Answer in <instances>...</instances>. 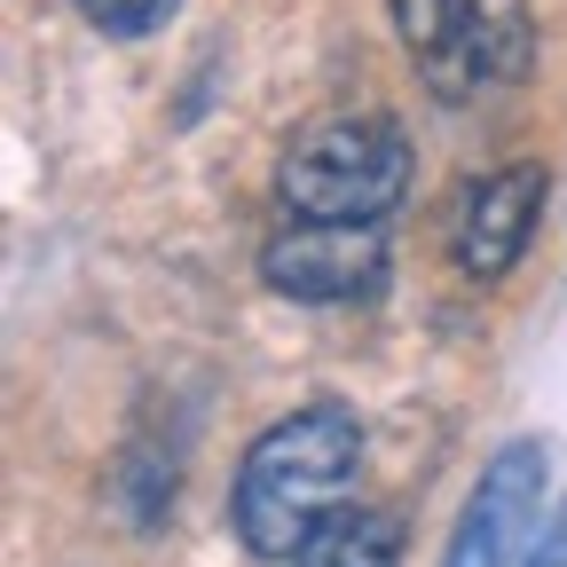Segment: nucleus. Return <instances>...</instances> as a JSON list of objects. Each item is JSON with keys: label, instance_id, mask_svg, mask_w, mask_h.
<instances>
[{"label": "nucleus", "instance_id": "423d86ee", "mask_svg": "<svg viewBox=\"0 0 567 567\" xmlns=\"http://www.w3.org/2000/svg\"><path fill=\"white\" fill-rule=\"evenodd\" d=\"M544 213V174L536 166H505V174H481L465 197H457V221H450V252L473 284H496L520 252H528V229Z\"/></svg>", "mask_w": 567, "mask_h": 567}, {"label": "nucleus", "instance_id": "20e7f679", "mask_svg": "<svg viewBox=\"0 0 567 567\" xmlns=\"http://www.w3.org/2000/svg\"><path fill=\"white\" fill-rule=\"evenodd\" d=\"M260 276L284 300H308V308L363 300L386 284V221H300L292 213L260 245Z\"/></svg>", "mask_w": 567, "mask_h": 567}, {"label": "nucleus", "instance_id": "0eeeda50", "mask_svg": "<svg viewBox=\"0 0 567 567\" xmlns=\"http://www.w3.org/2000/svg\"><path fill=\"white\" fill-rule=\"evenodd\" d=\"M402 559V520L394 513H339L308 536L292 567H394Z\"/></svg>", "mask_w": 567, "mask_h": 567}, {"label": "nucleus", "instance_id": "1a4fd4ad", "mask_svg": "<svg viewBox=\"0 0 567 567\" xmlns=\"http://www.w3.org/2000/svg\"><path fill=\"white\" fill-rule=\"evenodd\" d=\"M520 567H567V505H559V513L544 520V536H536V544L520 551Z\"/></svg>", "mask_w": 567, "mask_h": 567}, {"label": "nucleus", "instance_id": "6e6552de", "mask_svg": "<svg viewBox=\"0 0 567 567\" xmlns=\"http://www.w3.org/2000/svg\"><path fill=\"white\" fill-rule=\"evenodd\" d=\"M174 9H182V0H80V17L103 40H151V32H166Z\"/></svg>", "mask_w": 567, "mask_h": 567}, {"label": "nucleus", "instance_id": "f03ea898", "mask_svg": "<svg viewBox=\"0 0 567 567\" xmlns=\"http://www.w3.org/2000/svg\"><path fill=\"white\" fill-rule=\"evenodd\" d=\"M410 189V142L379 111H331L284 142L276 197L300 221H386Z\"/></svg>", "mask_w": 567, "mask_h": 567}, {"label": "nucleus", "instance_id": "f257e3e1", "mask_svg": "<svg viewBox=\"0 0 567 567\" xmlns=\"http://www.w3.org/2000/svg\"><path fill=\"white\" fill-rule=\"evenodd\" d=\"M354 465H363V425L339 402H308L292 417H276L268 434L245 450L237 488H229V520L252 559H300L323 520L347 513Z\"/></svg>", "mask_w": 567, "mask_h": 567}, {"label": "nucleus", "instance_id": "7ed1b4c3", "mask_svg": "<svg viewBox=\"0 0 567 567\" xmlns=\"http://www.w3.org/2000/svg\"><path fill=\"white\" fill-rule=\"evenodd\" d=\"M394 32L425 95L442 103H481L496 87H520L536 63L528 0H394Z\"/></svg>", "mask_w": 567, "mask_h": 567}, {"label": "nucleus", "instance_id": "39448f33", "mask_svg": "<svg viewBox=\"0 0 567 567\" xmlns=\"http://www.w3.org/2000/svg\"><path fill=\"white\" fill-rule=\"evenodd\" d=\"M544 442H505L473 496H465V513H457V536L442 551V567H520V536H536V513H544Z\"/></svg>", "mask_w": 567, "mask_h": 567}]
</instances>
